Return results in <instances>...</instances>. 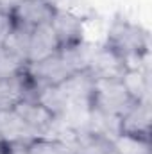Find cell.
<instances>
[{
	"label": "cell",
	"instance_id": "1",
	"mask_svg": "<svg viewBox=\"0 0 152 154\" xmlns=\"http://www.w3.org/2000/svg\"><path fill=\"white\" fill-rule=\"evenodd\" d=\"M104 45H108L123 59L127 70H141L149 66V32L140 23H134L125 16H114Z\"/></svg>",
	"mask_w": 152,
	"mask_h": 154
},
{
	"label": "cell",
	"instance_id": "2",
	"mask_svg": "<svg viewBox=\"0 0 152 154\" xmlns=\"http://www.w3.org/2000/svg\"><path fill=\"white\" fill-rule=\"evenodd\" d=\"M134 104L122 79H95L91 90L90 109H97L113 116H120Z\"/></svg>",
	"mask_w": 152,
	"mask_h": 154
},
{
	"label": "cell",
	"instance_id": "3",
	"mask_svg": "<svg viewBox=\"0 0 152 154\" xmlns=\"http://www.w3.org/2000/svg\"><path fill=\"white\" fill-rule=\"evenodd\" d=\"M56 7L57 5L54 0H22L9 9V16L13 25L32 31L50 23Z\"/></svg>",
	"mask_w": 152,
	"mask_h": 154
},
{
	"label": "cell",
	"instance_id": "4",
	"mask_svg": "<svg viewBox=\"0 0 152 154\" xmlns=\"http://www.w3.org/2000/svg\"><path fill=\"white\" fill-rule=\"evenodd\" d=\"M38 93L39 86L25 66L16 75L0 79V111L13 109L22 100H38Z\"/></svg>",
	"mask_w": 152,
	"mask_h": 154
},
{
	"label": "cell",
	"instance_id": "5",
	"mask_svg": "<svg viewBox=\"0 0 152 154\" xmlns=\"http://www.w3.org/2000/svg\"><path fill=\"white\" fill-rule=\"evenodd\" d=\"M50 27L54 29V34L59 41V50L75 47L84 41V18L72 9L56 7Z\"/></svg>",
	"mask_w": 152,
	"mask_h": 154
},
{
	"label": "cell",
	"instance_id": "6",
	"mask_svg": "<svg viewBox=\"0 0 152 154\" xmlns=\"http://www.w3.org/2000/svg\"><path fill=\"white\" fill-rule=\"evenodd\" d=\"M13 109L36 136H52L57 127V118L39 100H22Z\"/></svg>",
	"mask_w": 152,
	"mask_h": 154
},
{
	"label": "cell",
	"instance_id": "7",
	"mask_svg": "<svg viewBox=\"0 0 152 154\" xmlns=\"http://www.w3.org/2000/svg\"><path fill=\"white\" fill-rule=\"evenodd\" d=\"M27 70H29L31 77L34 79V82L39 86V90L45 86H57L68 75L75 74L70 70V66L65 61V57L61 56V52H57L43 61L27 65Z\"/></svg>",
	"mask_w": 152,
	"mask_h": 154
},
{
	"label": "cell",
	"instance_id": "8",
	"mask_svg": "<svg viewBox=\"0 0 152 154\" xmlns=\"http://www.w3.org/2000/svg\"><path fill=\"white\" fill-rule=\"evenodd\" d=\"M88 70L93 79H122L127 72L123 59L104 43L91 50Z\"/></svg>",
	"mask_w": 152,
	"mask_h": 154
},
{
	"label": "cell",
	"instance_id": "9",
	"mask_svg": "<svg viewBox=\"0 0 152 154\" xmlns=\"http://www.w3.org/2000/svg\"><path fill=\"white\" fill-rule=\"evenodd\" d=\"M120 133L150 140V100L134 102L120 116Z\"/></svg>",
	"mask_w": 152,
	"mask_h": 154
},
{
	"label": "cell",
	"instance_id": "10",
	"mask_svg": "<svg viewBox=\"0 0 152 154\" xmlns=\"http://www.w3.org/2000/svg\"><path fill=\"white\" fill-rule=\"evenodd\" d=\"M59 52V41L54 34L50 23L41 25L31 31L29 36V50H27V65L43 61Z\"/></svg>",
	"mask_w": 152,
	"mask_h": 154
},
{
	"label": "cell",
	"instance_id": "11",
	"mask_svg": "<svg viewBox=\"0 0 152 154\" xmlns=\"http://www.w3.org/2000/svg\"><path fill=\"white\" fill-rule=\"evenodd\" d=\"M38 138L18 116L14 109L0 111V145L14 142H31Z\"/></svg>",
	"mask_w": 152,
	"mask_h": 154
},
{
	"label": "cell",
	"instance_id": "12",
	"mask_svg": "<svg viewBox=\"0 0 152 154\" xmlns=\"http://www.w3.org/2000/svg\"><path fill=\"white\" fill-rule=\"evenodd\" d=\"M123 86L127 88L129 95L134 102L150 100V77H149V66L141 70H127L122 77Z\"/></svg>",
	"mask_w": 152,
	"mask_h": 154
},
{
	"label": "cell",
	"instance_id": "13",
	"mask_svg": "<svg viewBox=\"0 0 152 154\" xmlns=\"http://www.w3.org/2000/svg\"><path fill=\"white\" fill-rule=\"evenodd\" d=\"M29 154H74L66 140L52 138V136H38L29 142Z\"/></svg>",
	"mask_w": 152,
	"mask_h": 154
},
{
	"label": "cell",
	"instance_id": "14",
	"mask_svg": "<svg viewBox=\"0 0 152 154\" xmlns=\"http://www.w3.org/2000/svg\"><path fill=\"white\" fill-rule=\"evenodd\" d=\"M114 154H150V140L120 133L113 140Z\"/></svg>",
	"mask_w": 152,
	"mask_h": 154
},
{
	"label": "cell",
	"instance_id": "15",
	"mask_svg": "<svg viewBox=\"0 0 152 154\" xmlns=\"http://www.w3.org/2000/svg\"><path fill=\"white\" fill-rule=\"evenodd\" d=\"M25 66H27V63H25L23 59H20V57L14 56L11 50H7L5 47L0 45V79L16 75V74H20Z\"/></svg>",
	"mask_w": 152,
	"mask_h": 154
},
{
	"label": "cell",
	"instance_id": "16",
	"mask_svg": "<svg viewBox=\"0 0 152 154\" xmlns=\"http://www.w3.org/2000/svg\"><path fill=\"white\" fill-rule=\"evenodd\" d=\"M18 2H22V0H0V7L9 13V9H11L14 4H18Z\"/></svg>",
	"mask_w": 152,
	"mask_h": 154
}]
</instances>
